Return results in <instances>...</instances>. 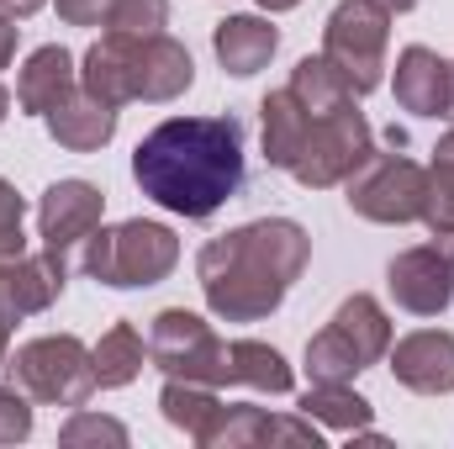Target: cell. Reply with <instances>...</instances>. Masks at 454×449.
I'll return each instance as SVG.
<instances>
[{
    "label": "cell",
    "mask_w": 454,
    "mask_h": 449,
    "mask_svg": "<svg viewBox=\"0 0 454 449\" xmlns=\"http://www.w3.org/2000/svg\"><path fill=\"white\" fill-rule=\"evenodd\" d=\"M227 386H254V391L286 397V391H296V375H291V365L275 343L227 338Z\"/></svg>",
    "instance_id": "ac0fdd59"
},
{
    "label": "cell",
    "mask_w": 454,
    "mask_h": 449,
    "mask_svg": "<svg viewBox=\"0 0 454 449\" xmlns=\"http://www.w3.org/2000/svg\"><path fill=\"white\" fill-rule=\"evenodd\" d=\"M5 381L16 391H27L32 402H48V407H85L90 391H96V365H90V349L74 334H43L27 338L16 354H5Z\"/></svg>",
    "instance_id": "5b68a950"
},
{
    "label": "cell",
    "mask_w": 454,
    "mask_h": 449,
    "mask_svg": "<svg viewBox=\"0 0 454 449\" xmlns=\"http://www.w3.org/2000/svg\"><path fill=\"white\" fill-rule=\"evenodd\" d=\"M386 291L412 318H439L454 302V243H418L386 264Z\"/></svg>",
    "instance_id": "30bf717a"
},
{
    "label": "cell",
    "mask_w": 454,
    "mask_h": 449,
    "mask_svg": "<svg viewBox=\"0 0 454 449\" xmlns=\"http://www.w3.org/2000/svg\"><path fill=\"white\" fill-rule=\"evenodd\" d=\"M137 191L185 217L207 223L243 191V122L238 116H169L132 148Z\"/></svg>",
    "instance_id": "6da1fadb"
},
{
    "label": "cell",
    "mask_w": 454,
    "mask_h": 449,
    "mask_svg": "<svg viewBox=\"0 0 454 449\" xmlns=\"http://www.w3.org/2000/svg\"><path fill=\"white\" fill-rule=\"evenodd\" d=\"M59 445L64 449H85V445H127V429L116 423V418H101V413H90V407H74V418L59 429Z\"/></svg>",
    "instance_id": "83f0119b"
},
{
    "label": "cell",
    "mask_w": 454,
    "mask_h": 449,
    "mask_svg": "<svg viewBox=\"0 0 454 449\" xmlns=\"http://www.w3.org/2000/svg\"><path fill=\"white\" fill-rule=\"evenodd\" d=\"M380 5H386L391 16H407V11H418V0H380Z\"/></svg>",
    "instance_id": "8d00e7d4"
},
{
    "label": "cell",
    "mask_w": 454,
    "mask_h": 449,
    "mask_svg": "<svg viewBox=\"0 0 454 449\" xmlns=\"http://www.w3.org/2000/svg\"><path fill=\"white\" fill-rule=\"evenodd\" d=\"M64 286H69V259L59 248H37V254L0 264V307L11 312V323L48 312L64 296Z\"/></svg>",
    "instance_id": "7c38bea8"
},
{
    "label": "cell",
    "mask_w": 454,
    "mask_h": 449,
    "mask_svg": "<svg viewBox=\"0 0 454 449\" xmlns=\"http://www.w3.org/2000/svg\"><path fill=\"white\" fill-rule=\"evenodd\" d=\"M391 91H396V106L412 112V116H454V106H450V59H439V53L423 48V43H412V48L396 53V80H391Z\"/></svg>",
    "instance_id": "5bb4252c"
},
{
    "label": "cell",
    "mask_w": 454,
    "mask_h": 449,
    "mask_svg": "<svg viewBox=\"0 0 454 449\" xmlns=\"http://www.w3.org/2000/svg\"><path fill=\"white\" fill-rule=\"evenodd\" d=\"M106 217V191L90 185V180H53L43 196H37V238L43 248H59L69 254L74 243H85Z\"/></svg>",
    "instance_id": "8fae6325"
},
{
    "label": "cell",
    "mask_w": 454,
    "mask_h": 449,
    "mask_svg": "<svg viewBox=\"0 0 454 449\" xmlns=\"http://www.w3.org/2000/svg\"><path fill=\"white\" fill-rule=\"evenodd\" d=\"M286 91H291V96H296V101H301V106H307L312 116L339 112L343 101H359V96L348 91V80H343L339 69H333V64L323 59V53H317V59L307 53V59H301V64L291 69V85H286Z\"/></svg>",
    "instance_id": "603a6c76"
},
{
    "label": "cell",
    "mask_w": 454,
    "mask_h": 449,
    "mask_svg": "<svg viewBox=\"0 0 454 449\" xmlns=\"http://www.w3.org/2000/svg\"><path fill=\"white\" fill-rule=\"evenodd\" d=\"M212 48H217V64H223L232 80H248V75H259L275 59L280 27L264 21V16H227V21H217V32H212Z\"/></svg>",
    "instance_id": "2e32d148"
},
{
    "label": "cell",
    "mask_w": 454,
    "mask_h": 449,
    "mask_svg": "<svg viewBox=\"0 0 454 449\" xmlns=\"http://www.w3.org/2000/svg\"><path fill=\"white\" fill-rule=\"evenodd\" d=\"M343 201L348 212H359L364 223L380 227H407L423 223V196H428V169L418 159H407L402 148L391 154H370L348 180H343Z\"/></svg>",
    "instance_id": "52a82bcc"
},
{
    "label": "cell",
    "mask_w": 454,
    "mask_h": 449,
    "mask_svg": "<svg viewBox=\"0 0 454 449\" xmlns=\"http://www.w3.org/2000/svg\"><path fill=\"white\" fill-rule=\"evenodd\" d=\"M196 80V64H191V48L175 43L169 32L159 37H101L90 43L85 53V69H80V91L106 101V106H127V101H148V106H164V101H180Z\"/></svg>",
    "instance_id": "3957f363"
},
{
    "label": "cell",
    "mask_w": 454,
    "mask_h": 449,
    "mask_svg": "<svg viewBox=\"0 0 454 449\" xmlns=\"http://www.w3.org/2000/svg\"><path fill=\"white\" fill-rule=\"evenodd\" d=\"M48 0H0V16H16V21H27V16H37Z\"/></svg>",
    "instance_id": "836d02e7"
},
{
    "label": "cell",
    "mask_w": 454,
    "mask_h": 449,
    "mask_svg": "<svg viewBox=\"0 0 454 449\" xmlns=\"http://www.w3.org/2000/svg\"><path fill=\"white\" fill-rule=\"evenodd\" d=\"M264 429H270V413L254 407V402H223V413L212 418L201 449H248L264 445Z\"/></svg>",
    "instance_id": "484cf974"
},
{
    "label": "cell",
    "mask_w": 454,
    "mask_h": 449,
    "mask_svg": "<svg viewBox=\"0 0 454 449\" xmlns=\"http://www.w3.org/2000/svg\"><path fill=\"white\" fill-rule=\"evenodd\" d=\"M16 43H21V27H16V16H0V69L16 59Z\"/></svg>",
    "instance_id": "d6a6232c"
},
{
    "label": "cell",
    "mask_w": 454,
    "mask_h": 449,
    "mask_svg": "<svg viewBox=\"0 0 454 449\" xmlns=\"http://www.w3.org/2000/svg\"><path fill=\"white\" fill-rule=\"evenodd\" d=\"M180 264V238L175 227L148 223V217H127V223L96 227L85 238V275L112 286V291H143L169 280Z\"/></svg>",
    "instance_id": "277c9868"
},
{
    "label": "cell",
    "mask_w": 454,
    "mask_h": 449,
    "mask_svg": "<svg viewBox=\"0 0 454 449\" xmlns=\"http://www.w3.org/2000/svg\"><path fill=\"white\" fill-rule=\"evenodd\" d=\"M53 5L69 27H106L112 16V0H53Z\"/></svg>",
    "instance_id": "f546056e"
},
{
    "label": "cell",
    "mask_w": 454,
    "mask_h": 449,
    "mask_svg": "<svg viewBox=\"0 0 454 449\" xmlns=\"http://www.w3.org/2000/svg\"><path fill=\"white\" fill-rule=\"evenodd\" d=\"M32 434V407H27V391H16L11 381L0 386V445H21Z\"/></svg>",
    "instance_id": "f1b7e54d"
},
{
    "label": "cell",
    "mask_w": 454,
    "mask_h": 449,
    "mask_svg": "<svg viewBox=\"0 0 454 449\" xmlns=\"http://www.w3.org/2000/svg\"><path fill=\"white\" fill-rule=\"evenodd\" d=\"M169 27V0H112V37H159Z\"/></svg>",
    "instance_id": "4316f807"
},
{
    "label": "cell",
    "mask_w": 454,
    "mask_h": 449,
    "mask_svg": "<svg viewBox=\"0 0 454 449\" xmlns=\"http://www.w3.org/2000/svg\"><path fill=\"white\" fill-rule=\"evenodd\" d=\"M391 11L380 0H339L323 27V59L348 80L354 96H370L386 80V48H391Z\"/></svg>",
    "instance_id": "8992f818"
},
{
    "label": "cell",
    "mask_w": 454,
    "mask_h": 449,
    "mask_svg": "<svg viewBox=\"0 0 454 449\" xmlns=\"http://www.w3.org/2000/svg\"><path fill=\"white\" fill-rule=\"evenodd\" d=\"M307 259H312L307 227L291 217H259L232 232H217L196 254V275H201V296H207L212 318L259 323L291 296Z\"/></svg>",
    "instance_id": "7a4b0ae2"
},
{
    "label": "cell",
    "mask_w": 454,
    "mask_h": 449,
    "mask_svg": "<svg viewBox=\"0 0 454 449\" xmlns=\"http://www.w3.org/2000/svg\"><path fill=\"white\" fill-rule=\"evenodd\" d=\"M312 423H328V429H339L343 439H354V434H364L370 429V418H375V407L348 386V381H333V386H317L312 381V391L296 402Z\"/></svg>",
    "instance_id": "7402d4cb"
},
{
    "label": "cell",
    "mask_w": 454,
    "mask_h": 449,
    "mask_svg": "<svg viewBox=\"0 0 454 449\" xmlns=\"http://www.w3.org/2000/svg\"><path fill=\"white\" fill-rule=\"evenodd\" d=\"M259 122H264V159H270V169H286L291 175V164L301 154V138L312 127V112L291 91H270L259 101Z\"/></svg>",
    "instance_id": "d6986e66"
},
{
    "label": "cell",
    "mask_w": 454,
    "mask_h": 449,
    "mask_svg": "<svg viewBox=\"0 0 454 449\" xmlns=\"http://www.w3.org/2000/svg\"><path fill=\"white\" fill-rule=\"evenodd\" d=\"M159 413L169 418V429H180L185 439H207V429H212V418L223 413V397H217V386H201V381H164V391H159Z\"/></svg>",
    "instance_id": "44dd1931"
},
{
    "label": "cell",
    "mask_w": 454,
    "mask_h": 449,
    "mask_svg": "<svg viewBox=\"0 0 454 449\" xmlns=\"http://www.w3.org/2000/svg\"><path fill=\"white\" fill-rule=\"evenodd\" d=\"M27 254V232H21V223L0 227V264H11V259H21Z\"/></svg>",
    "instance_id": "1f68e13d"
},
{
    "label": "cell",
    "mask_w": 454,
    "mask_h": 449,
    "mask_svg": "<svg viewBox=\"0 0 454 449\" xmlns=\"http://www.w3.org/2000/svg\"><path fill=\"white\" fill-rule=\"evenodd\" d=\"M370 154H375L370 122H364V112H359L354 101H343L339 112L312 116L291 175H296V185H307V191H333V185H343Z\"/></svg>",
    "instance_id": "ba28073f"
},
{
    "label": "cell",
    "mask_w": 454,
    "mask_h": 449,
    "mask_svg": "<svg viewBox=\"0 0 454 449\" xmlns=\"http://www.w3.org/2000/svg\"><path fill=\"white\" fill-rule=\"evenodd\" d=\"M301 0H259V11H270V16H280V11H296Z\"/></svg>",
    "instance_id": "d590c367"
},
{
    "label": "cell",
    "mask_w": 454,
    "mask_h": 449,
    "mask_svg": "<svg viewBox=\"0 0 454 449\" xmlns=\"http://www.w3.org/2000/svg\"><path fill=\"white\" fill-rule=\"evenodd\" d=\"M148 365H159L175 381L227 386V338H217L207 318L185 307H164L148 323Z\"/></svg>",
    "instance_id": "9c48e42d"
},
{
    "label": "cell",
    "mask_w": 454,
    "mask_h": 449,
    "mask_svg": "<svg viewBox=\"0 0 454 449\" xmlns=\"http://www.w3.org/2000/svg\"><path fill=\"white\" fill-rule=\"evenodd\" d=\"M80 91V69H74V53L48 43L37 53H27L21 75H16V106L27 116H48L53 106H64L69 96Z\"/></svg>",
    "instance_id": "9a60e30c"
},
{
    "label": "cell",
    "mask_w": 454,
    "mask_h": 449,
    "mask_svg": "<svg viewBox=\"0 0 454 449\" xmlns=\"http://www.w3.org/2000/svg\"><path fill=\"white\" fill-rule=\"evenodd\" d=\"M423 227L434 238L454 243V127L439 138L434 164H428V196H423Z\"/></svg>",
    "instance_id": "cb8c5ba5"
},
{
    "label": "cell",
    "mask_w": 454,
    "mask_h": 449,
    "mask_svg": "<svg viewBox=\"0 0 454 449\" xmlns=\"http://www.w3.org/2000/svg\"><path fill=\"white\" fill-rule=\"evenodd\" d=\"M359 370H370L364 365V354L348 343V338L328 323L323 334H312L307 338V375L317 381V386H333V381H354Z\"/></svg>",
    "instance_id": "d4e9b609"
},
{
    "label": "cell",
    "mask_w": 454,
    "mask_h": 449,
    "mask_svg": "<svg viewBox=\"0 0 454 449\" xmlns=\"http://www.w3.org/2000/svg\"><path fill=\"white\" fill-rule=\"evenodd\" d=\"M396 386L418 391V397H450L454 391V334L444 328H418L407 338H391L386 349Z\"/></svg>",
    "instance_id": "4fadbf2b"
},
{
    "label": "cell",
    "mask_w": 454,
    "mask_h": 449,
    "mask_svg": "<svg viewBox=\"0 0 454 449\" xmlns=\"http://www.w3.org/2000/svg\"><path fill=\"white\" fill-rule=\"evenodd\" d=\"M21 217H27V201L16 196V185H11V180H0V227L21 223Z\"/></svg>",
    "instance_id": "4dcf8cb0"
},
{
    "label": "cell",
    "mask_w": 454,
    "mask_h": 449,
    "mask_svg": "<svg viewBox=\"0 0 454 449\" xmlns=\"http://www.w3.org/2000/svg\"><path fill=\"white\" fill-rule=\"evenodd\" d=\"M450 106H454V59H450Z\"/></svg>",
    "instance_id": "f35d334b"
},
{
    "label": "cell",
    "mask_w": 454,
    "mask_h": 449,
    "mask_svg": "<svg viewBox=\"0 0 454 449\" xmlns=\"http://www.w3.org/2000/svg\"><path fill=\"white\" fill-rule=\"evenodd\" d=\"M90 365H96V386L101 391H121V386H132L137 375H143V365H148V338L137 334L132 323H112L101 343L90 349Z\"/></svg>",
    "instance_id": "ffe728a7"
},
{
    "label": "cell",
    "mask_w": 454,
    "mask_h": 449,
    "mask_svg": "<svg viewBox=\"0 0 454 449\" xmlns=\"http://www.w3.org/2000/svg\"><path fill=\"white\" fill-rule=\"evenodd\" d=\"M5 349H11V312L0 307V365H5Z\"/></svg>",
    "instance_id": "e575fe53"
},
{
    "label": "cell",
    "mask_w": 454,
    "mask_h": 449,
    "mask_svg": "<svg viewBox=\"0 0 454 449\" xmlns=\"http://www.w3.org/2000/svg\"><path fill=\"white\" fill-rule=\"evenodd\" d=\"M43 122H48L53 143L69 148V154H96V148H106V143L116 138V106L85 96V91H74L64 106H53Z\"/></svg>",
    "instance_id": "e0dca14e"
},
{
    "label": "cell",
    "mask_w": 454,
    "mask_h": 449,
    "mask_svg": "<svg viewBox=\"0 0 454 449\" xmlns=\"http://www.w3.org/2000/svg\"><path fill=\"white\" fill-rule=\"evenodd\" d=\"M5 116H11V91L0 85V122H5Z\"/></svg>",
    "instance_id": "74e56055"
}]
</instances>
